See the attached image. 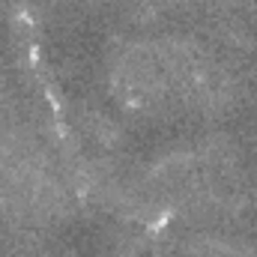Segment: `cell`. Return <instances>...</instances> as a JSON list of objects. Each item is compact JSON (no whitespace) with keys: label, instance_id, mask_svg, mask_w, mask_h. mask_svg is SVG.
Here are the masks:
<instances>
[{"label":"cell","instance_id":"2","mask_svg":"<svg viewBox=\"0 0 257 257\" xmlns=\"http://www.w3.org/2000/svg\"><path fill=\"white\" fill-rule=\"evenodd\" d=\"M111 90L126 108H135V111L159 108L171 93V78H168V66L159 42L126 45L111 69Z\"/></svg>","mask_w":257,"mask_h":257},{"label":"cell","instance_id":"3","mask_svg":"<svg viewBox=\"0 0 257 257\" xmlns=\"http://www.w3.org/2000/svg\"><path fill=\"white\" fill-rule=\"evenodd\" d=\"M147 186H150V200L162 206H183V209L209 206L197 153H171L159 159L147 174Z\"/></svg>","mask_w":257,"mask_h":257},{"label":"cell","instance_id":"4","mask_svg":"<svg viewBox=\"0 0 257 257\" xmlns=\"http://www.w3.org/2000/svg\"><path fill=\"white\" fill-rule=\"evenodd\" d=\"M189 257H257L251 248L227 242V239H197Z\"/></svg>","mask_w":257,"mask_h":257},{"label":"cell","instance_id":"1","mask_svg":"<svg viewBox=\"0 0 257 257\" xmlns=\"http://www.w3.org/2000/svg\"><path fill=\"white\" fill-rule=\"evenodd\" d=\"M159 48L168 66L171 90H177L186 102L197 108H221L230 99V81L224 69L200 45L186 39H168L159 42Z\"/></svg>","mask_w":257,"mask_h":257}]
</instances>
